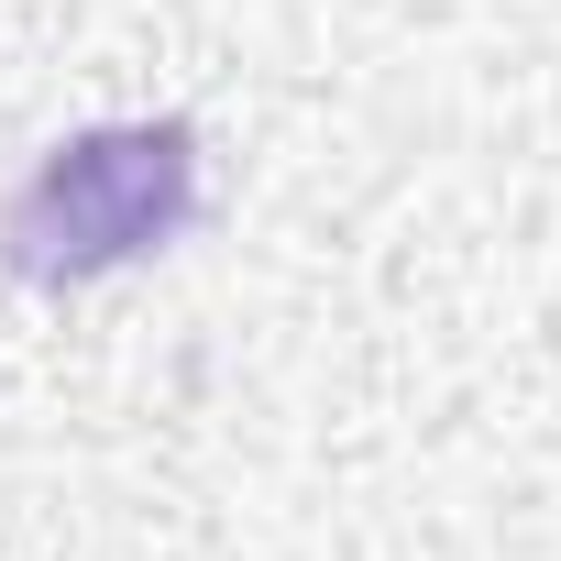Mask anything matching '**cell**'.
<instances>
[{"mask_svg":"<svg viewBox=\"0 0 561 561\" xmlns=\"http://www.w3.org/2000/svg\"><path fill=\"white\" fill-rule=\"evenodd\" d=\"M198 209V144L187 122H111V133H78L56 144L23 198L0 209V253L34 287H78V275H111L154 242H176Z\"/></svg>","mask_w":561,"mask_h":561,"instance_id":"1","label":"cell"}]
</instances>
